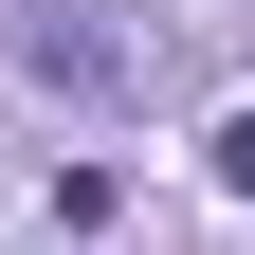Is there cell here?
Wrapping results in <instances>:
<instances>
[{"label":"cell","instance_id":"obj_1","mask_svg":"<svg viewBox=\"0 0 255 255\" xmlns=\"http://www.w3.org/2000/svg\"><path fill=\"white\" fill-rule=\"evenodd\" d=\"M18 73L73 91V110H146V91H182V37L164 18H91V0H18Z\"/></svg>","mask_w":255,"mask_h":255},{"label":"cell","instance_id":"obj_2","mask_svg":"<svg viewBox=\"0 0 255 255\" xmlns=\"http://www.w3.org/2000/svg\"><path fill=\"white\" fill-rule=\"evenodd\" d=\"M219 182H237V201H255V110H219Z\"/></svg>","mask_w":255,"mask_h":255}]
</instances>
